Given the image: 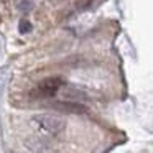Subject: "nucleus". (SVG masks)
Returning <instances> with one entry per match:
<instances>
[{
  "mask_svg": "<svg viewBox=\"0 0 153 153\" xmlns=\"http://www.w3.org/2000/svg\"><path fill=\"white\" fill-rule=\"evenodd\" d=\"M33 125L40 128L41 132L48 133V135H59L66 130V122L58 115H51V114H41V115H33L31 119Z\"/></svg>",
  "mask_w": 153,
  "mask_h": 153,
  "instance_id": "1",
  "label": "nucleus"
},
{
  "mask_svg": "<svg viewBox=\"0 0 153 153\" xmlns=\"http://www.w3.org/2000/svg\"><path fill=\"white\" fill-rule=\"evenodd\" d=\"M63 84L64 82L59 79V77H48V79L41 81V82L31 91V96L33 97H41V99H45V97H53L54 94L59 92V89H61Z\"/></svg>",
  "mask_w": 153,
  "mask_h": 153,
  "instance_id": "2",
  "label": "nucleus"
},
{
  "mask_svg": "<svg viewBox=\"0 0 153 153\" xmlns=\"http://www.w3.org/2000/svg\"><path fill=\"white\" fill-rule=\"evenodd\" d=\"M23 145L30 153H53L56 150V143L46 137H28Z\"/></svg>",
  "mask_w": 153,
  "mask_h": 153,
  "instance_id": "3",
  "label": "nucleus"
},
{
  "mask_svg": "<svg viewBox=\"0 0 153 153\" xmlns=\"http://www.w3.org/2000/svg\"><path fill=\"white\" fill-rule=\"evenodd\" d=\"M63 89H61V96L64 97L69 102H79L82 104L84 100H87V94L82 87L74 86V84H63Z\"/></svg>",
  "mask_w": 153,
  "mask_h": 153,
  "instance_id": "4",
  "label": "nucleus"
},
{
  "mask_svg": "<svg viewBox=\"0 0 153 153\" xmlns=\"http://www.w3.org/2000/svg\"><path fill=\"white\" fill-rule=\"evenodd\" d=\"M50 107H53L54 110L59 112H68V114H84L87 112V107L82 105L79 102H69V100H56V102L48 104Z\"/></svg>",
  "mask_w": 153,
  "mask_h": 153,
  "instance_id": "5",
  "label": "nucleus"
},
{
  "mask_svg": "<svg viewBox=\"0 0 153 153\" xmlns=\"http://www.w3.org/2000/svg\"><path fill=\"white\" fill-rule=\"evenodd\" d=\"M18 31L20 33H28V31H31V23L28 20H22L20 23H18Z\"/></svg>",
  "mask_w": 153,
  "mask_h": 153,
  "instance_id": "6",
  "label": "nucleus"
},
{
  "mask_svg": "<svg viewBox=\"0 0 153 153\" xmlns=\"http://www.w3.org/2000/svg\"><path fill=\"white\" fill-rule=\"evenodd\" d=\"M91 4V0H81V2H77V8H84V7H87V5Z\"/></svg>",
  "mask_w": 153,
  "mask_h": 153,
  "instance_id": "7",
  "label": "nucleus"
}]
</instances>
